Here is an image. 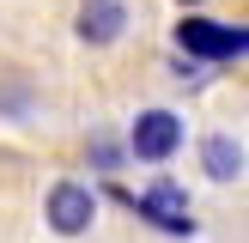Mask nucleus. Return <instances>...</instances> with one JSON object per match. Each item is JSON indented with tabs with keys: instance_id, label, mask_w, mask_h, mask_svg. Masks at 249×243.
<instances>
[{
	"instance_id": "nucleus-1",
	"label": "nucleus",
	"mask_w": 249,
	"mask_h": 243,
	"mask_svg": "<svg viewBox=\"0 0 249 243\" xmlns=\"http://www.w3.org/2000/svg\"><path fill=\"white\" fill-rule=\"evenodd\" d=\"M182 146H189V128H182V116L164 109V104H146L140 116L128 122V158H140V164H170Z\"/></svg>"
},
{
	"instance_id": "nucleus-2",
	"label": "nucleus",
	"mask_w": 249,
	"mask_h": 243,
	"mask_svg": "<svg viewBox=\"0 0 249 243\" xmlns=\"http://www.w3.org/2000/svg\"><path fill=\"white\" fill-rule=\"evenodd\" d=\"M116 201H128L134 213L146 219L152 231H164V237H195V213H189V189L182 182H170V176H158L152 189H140V194H116Z\"/></svg>"
},
{
	"instance_id": "nucleus-3",
	"label": "nucleus",
	"mask_w": 249,
	"mask_h": 243,
	"mask_svg": "<svg viewBox=\"0 0 249 243\" xmlns=\"http://www.w3.org/2000/svg\"><path fill=\"white\" fill-rule=\"evenodd\" d=\"M43 219H49V231H55V237H85V231L97 225V189H91V182H73V176L49 182Z\"/></svg>"
},
{
	"instance_id": "nucleus-4",
	"label": "nucleus",
	"mask_w": 249,
	"mask_h": 243,
	"mask_svg": "<svg viewBox=\"0 0 249 243\" xmlns=\"http://www.w3.org/2000/svg\"><path fill=\"white\" fill-rule=\"evenodd\" d=\"M177 49L182 55H195V61H237L243 49H249V36H243V24H213V18H177Z\"/></svg>"
},
{
	"instance_id": "nucleus-5",
	"label": "nucleus",
	"mask_w": 249,
	"mask_h": 243,
	"mask_svg": "<svg viewBox=\"0 0 249 243\" xmlns=\"http://www.w3.org/2000/svg\"><path fill=\"white\" fill-rule=\"evenodd\" d=\"M122 31H128V6H122V0H85L79 18H73V36L91 43V49L122 43Z\"/></svg>"
},
{
	"instance_id": "nucleus-6",
	"label": "nucleus",
	"mask_w": 249,
	"mask_h": 243,
	"mask_svg": "<svg viewBox=\"0 0 249 243\" xmlns=\"http://www.w3.org/2000/svg\"><path fill=\"white\" fill-rule=\"evenodd\" d=\"M201 170H207V182L231 189V182L243 176V140H231V134H207V140H201Z\"/></svg>"
},
{
	"instance_id": "nucleus-7",
	"label": "nucleus",
	"mask_w": 249,
	"mask_h": 243,
	"mask_svg": "<svg viewBox=\"0 0 249 243\" xmlns=\"http://www.w3.org/2000/svg\"><path fill=\"white\" fill-rule=\"evenodd\" d=\"M122 158H128V152H122L116 140H97V146H91V164H97V170H122Z\"/></svg>"
},
{
	"instance_id": "nucleus-8",
	"label": "nucleus",
	"mask_w": 249,
	"mask_h": 243,
	"mask_svg": "<svg viewBox=\"0 0 249 243\" xmlns=\"http://www.w3.org/2000/svg\"><path fill=\"white\" fill-rule=\"evenodd\" d=\"M177 6H201V0H177Z\"/></svg>"
}]
</instances>
